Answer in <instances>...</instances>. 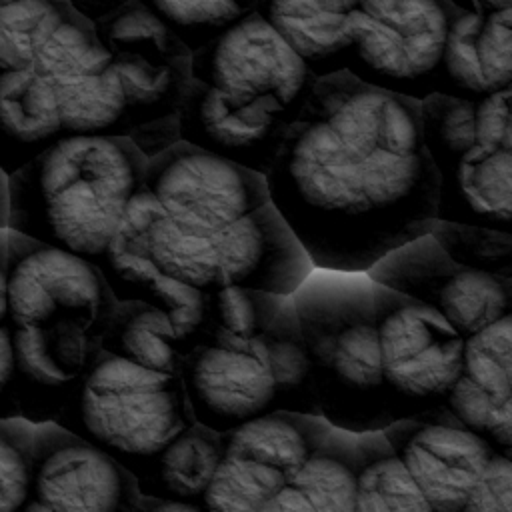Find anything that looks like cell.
Instances as JSON below:
<instances>
[{"label": "cell", "instance_id": "6da1fadb", "mask_svg": "<svg viewBox=\"0 0 512 512\" xmlns=\"http://www.w3.org/2000/svg\"><path fill=\"white\" fill-rule=\"evenodd\" d=\"M266 186L312 268L368 272L436 218L420 102L346 70L318 78Z\"/></svg>", "mask_w": 512, "mask_h": 512}, {"label": "cell", "instance_id": "7a4b0ae2", "mask_svg": "<svg viewBox=\"0 0 512 512\" xmlns=\"http://www.w3.org/2000/svg\"><path fill=\"white\" fill-rule=\"evenodd\" d=\"M146 160L126 136H62L8 176V226L94 262L144 186Z\"/></svg>", "mask_w": 512, "mask_h": 512}, {"label": "cell", "instance_id": "3957f363", "mask_svg": "<svg viewBox=\"0 0 512 512\" xmlns=\"http://www.w3.org/2000/svg\"><path fill=\"white\" fill-rule=\"evenodd\" d=\"M290 296L320 416L354 434L386 428L368 274L312 268Z\"/></svg>", "mask_w": 512, "mask_h": 512}, {"label": "cell", "instance_id": "277c9868", "mask_svg": "<svg viewBox=\"0 0 512 512\" xmlns=\"http://www.w3.org/2000/svg\"><path fill=\"white\" fill-rule=\"evenodd\" d=\"M180 378L196 422L216 432L276 410L320 416L292 300L250 338L208 326Z\"/></svg>", "mask_w": 512, "mask_h": 512}, {"label": "cell", "instance_id": "5b68a950", "mask_svg": "<svg viewBox=\"0 0 512 512\" xmlns=\"http://www.w3.org/2000/svg\"><path fill=\"white\" fill-rule=\"evenodd\" d=\"M154 266L204 292L250 288L290 296L312 264L272 202L210 232H178L160 214L148 230Z\"/></svg>", "mask_w": 512, "mask_h": 512}, {"label": "cell", "instance_id": "8992f818", "mask_svg": "<svg viewBox=\"0 0 512 512\" xmlns=\"http://www.w3.org/2000/svg\"><path fill=\"white\" fill-rule=\"evenodd\" d=\"M68 410L74 424L66 428L110 452L128 470L196 420L180 374L104 350L72 394Z\"/></svg>", "mask_w": 512, "mask_h": 512}, {"label": "cell", "instance_id": "52a82bcc", "mask_svg": "<svg viewBox=\"0 0 512 512\" xmlns=\"http://www.w3.org/2000/svg\"><path fill=\"white\" fill-rule=\"evenodd\" d=\"M454 12L448 0H352L346 72L420 102L436 92Z\"/></svg>", "mask_w": 512, "mask_h": 512}, {"label": "cell", "instance_id": "ba28073f", "mask_svg": "<svg viewBox=\"0 0 512 512\" xmlns=\"http://www.w3.org/2000/svg\"><path fill=\"white\" fill-rule=\"evenodd\" d=\"M388 422L442 406L462 366L464 338L430 306L372 282Z\"/></svg>", "mask_w": 512, "mask_h": 512}, {"label": "cell", "instance_id": "9c48e42d", "mask_svg": "<svg viewBox=\"0 0 512 512\" xmlns=\"http://www.w3.org/2000/svg\"><path fill=\"white\" fill-rule=\"evenodd\" d=\"M190 76L238 110L292 124L318 80L256 12L194 50Z\"/></svg>", "mask_w": 512, "mask_h": 512}, {"label": "cell", "instance_id": "30bf717a", "mask_svg": "<svg viewBox=\"0 0 512 512\" xmlns=\"http://www.w3.org/2000/svg\"><path fill=\"white\" fill-rule=\"evenodd\" d=\"M330 428L322 416L276 410L222 432V452L200 500L202 512H260Z\"/></svg>", "mask_w": 512, "mask_h": 512}, {"label": "cell", "instance_id": "8fae6325", "mask_svg": "<svg viewBox=\"0 0 512 512\" xmlns=\"http://www.w3.org/2000/svg\"><path fill=\"white\" fill-rule=\"evenodd\" d=\"M144 188L182 234H210L270 202L266 176L178 140L146 160Z\"/></svg>", "mask_w": 512, "mask_h": 512}, {"label": "cell", "instance_id": "7c38bea8", "mask_svg": "<svg viewBox=\"0 0 512 512\" xmlns=\"http://www.w3.org/2000/svg\"><path fill=\"white\" fill-rule=\"evenodd\" d=\"M92 24L112 58L130 114V134L144 124L176 116L192 78V52L136 0Z\"/></svg>", "mask_w": 512, "mask_h": 512}, {"label": "cell", "instance_id": "4fadbf2b", "mask_svg": "<svg viewBox=\"0 0 512 512\" xmlns=\"http://www.w3.org/2000/svg\"><path fill=\"white\" fill-rule=\"evenodd\" d=\"M114 306L116 298L92 260L24 234L8 274L12 326L72 322L102 336Z\"/></svg>", "mask_w": 512, "mask_h": 512}, {"label": "cell", "instance_id": "5bb4252c", "mask_svg": "<svg viewBox=\"0 0 512 512\" xmlns=\"http://www.w3.org/2000/svg\"><path fill=\"white\" fill-rule=\"evenodd\" d=\"M134 474L110 452L56 420L34 424L28 510L136 512Z\"/></svg>", "mask_w": 512, "mask_h": 512}, {"label": "cell", "instance_id": "9a60e30c", "mask_svg": "<svg viewBox=\"0 0 512 512\" xmlns=\"http://www.w3.org/2000/svg\"><path fill=\"white\" fill-rule=\"evenodd\" d=\"M366 274L430 306L462 338L512 312V280L452 262L428 234L392 250Z\"/></svg>", "mask_w": 512, "mask_h": 512}, {"label": "cell", "instance_id": "2e32d148", "mask_svg": "<svg viewBox=\"0 0 512 512\" xmlns=\"http://www.w3.org/2000/svg\"><path fill=\"white\" fill-rule=\"evenodd\" d=\"M384 438L420 488L432 512H462L494 448L444 406L382 428Z\"/></svg>", "mask_w": 512, "mask_h": 512}, {"label": "cell", "instance_id": "e0dca14e", "mask_svg": "<svg viewBox=\"0 0 512 512\" xmlns=\"http://www.w3.org/2000/svg\"><path fill=\"white\" fill-rule=\"evenodd\" d=\"M176 122L182 142L262 176L270 172L292 126L276 116L238 110L194 78L184 90Z\"/></svg>", "mask_w": 512, "mask_h": 512}, {"label": "cell", "instance_id": "ac0fdd59", "mask_svg": "<svg viewBox=\"0 0 512 512\" xmlns=\"http://www.w3.org/2000/svg\"><path fill=\"white\" fill-rule=\"evenodd\" d=\"M512 90V6L456 10L442 48L436 92L478 100Z\"/></svg>", "mask_w": 512, "mask_h": 512}, {"label": "cell", "instance_id": "d6986e66", "mask_svg": "<svg viewBox=\"0 0 512 512\" xmlns=\"http://www.w3.org/2000/svg\"><path fill=\"white\" fill-rule=\"evenodd\" d=\"M360 436L330 428L260 512H356Z\"/></svg>", "mask_w": 512, "mask_h": 512}, {"label": "cell", "instance_id": "ffe728a7", "mask_svg": "<svg viewBox=\"0 0 512 512\" xmlns=\"http://www.w3.org/2000/svg\"><path fill=\"white\" fill-rule=\"evenodd\" d=\"M352 0H254V12L304 60L316 78L348 64Z\"/></svg>", "mask_w": 512, "mask_h": 512}, {"label": "cell", "instance_id": "44dd1931", "mask_svg": "<svg viewBox=\"0 0 512 512\" xmlns=\"http://www.w3.org/2000/svg\"><path fill=\"white\" fill-rule=\"evenodd\" d=\"M220 434L196 420L176 432L154 454L130 468L138 492L178 500L202 512L200 500L216 472L222 452Z\"/></svg>", "mask_w": 512, "mask_h": 512}, {"label": "cell", "instance_id": "7402d4cb", "mask_svg": "<svg viewBox=\"0 0 512 512\" xmlns=\"http://www.w3.org/2000/svg\"><path fill=\"white\" fill-rule=\"evenodd\" d=\"M10 340L16 368L42 386L68 388L72 394L102 352L100 334L72 322L50 328L14 326Z\"/></svg>", "mask_w": 512, "mask_h": 512}, {"label": "cell", "instance_id": "603a6c76", "mask_svg": "<svg viewBox=\"0 0 512 512\" xmlns=\"http://www.w3.org/2000/svg\"><path fill=\"white\" fill-rule=\"evenodd\" d=\"M100 348L140 366L180 374L190 354L168 316L140 300L116 302L100 336Z\"/></svg>", "mask_w": 512, "mask_h": 512}, {"label": "cell", "instance_id": "cb8c5ba5", "mask_svg": "<svg viewBox=\"0 0 512 512\" xmlns=\"http://www.w3.org/2000/svg\"><path fill=\"white\" fill-rule=\"evenodd\" d=\"M62 136H128L130 114L110 64L98 72L54 84Z\"/></svg>", "mask_w": 512, "mask_h": 512}, {"label": "cell", "instance_id": "d4e9b609", "mask_svg": "<svg viewBox=\"0 0 512 512\" xmlns=\"http://www.w3.org/2000/svg\"><path fill=\"white\" fill-rule=\"evenodd\" d=\"M356 512L414 510L432 512L420 488L384 438L382 430L362 432Z\"/></svg>", "mask_w": 512, "mask_h": 512}, {"label": "cell", "instance_id": "484cf974", "mask_svg": "<svg viewBox=\"0 0 512 512\" xmlns=\"http://www.w3.org/2000/svg\"><path fill=\"white\" fill-rule=\"evenodd\" d=\"M0 126L20 142L62 138L54 84L30 68L2 72Z\"/></svg>", "mask_w": 512, "mask_h": 512}, {"label": "cell", "instance_id": "4316f807", "mask_svg": "<svg viewBox=\"0 0 512 512\" xmlns=\"http://www.w3.org/2000/svg\"><path fill=\"white\" fill-rule=\"evenodd\" d=\"M108 64L110 54L100 44L94 24L70 8L34 54L30 70L50 84H60L98 72Z\"/></svg>", "mask_w": 512, "mask_h": 512}, {"label": "cell", "instance_id": "83f0119b", "mask_svg": "<svg viewBox=\"0 0 512 512\" xmlns=\"http://www.w3.org/2000/svg\"><path fill=\"white\" fill-rule=\"evenodd\" d=\"M190 52L254 12V0H136Z\"/></svg>", "mask_w": 512, "mask_h": 512}, {"label": "cell", "instance_id": "f1b7e54d", "mask_svg": "<svg viewBox=\"0 0 512 512\" xmlns=\"http://www.w3.org/2000/svg\"><path fill=\"white\" fill-rule=\"evenodd\" d=\"M70 8L68 0H18L0 6V72L30 68L34 54Z\"/></svg>", "mask_w": 512, "mask_h": 512}, {"label": "cell", "instance_id": "f546056e", "mask_svg": "<svg viewBox=\"0 0 512 512\" xmlns=\"http://www.w3.org/2000/svg\"><path fill=\"white\" fill-rule=\"evenodd\" d=\"M428 236L452 262L512 280V232L434 218Z\"/></svg>", "mask_w": 512, "mask_h": 512}, {"label": "cell", "instance_id": "4dcf8cb0", "mask_svg": "<svg viewBox=\"0 0 512 512\" xmlns=\"http://www.w3.org/2000/svg\"><path fill=\"white\" fill-rule=\"evenodd\" d=\"M442 406L494 450L512 454V398L482 390L458 374Z\"/></svg>", "mask_w": 512, "mask_h": 512}, {"label": "cell", "instance_id": "1f68e13d", "mask_svg": "<svg viewBox=\"0 0 512 512\" xmlns=\"http://www.w3.org/2000/svg\"><path fill=\"white\" fill-rule=\"evenodd\" d=\"M34 424L24 418L0 420V512L22 508L30 496Z\"/></svg>", "mask_w": 512, "mask_h": 512}, {"label": "cell", "instance_id": "d6a6232c", "mask_svg": "<svg viewBox=\"0 0 512 512\" xmlns=\"http://www.w3.org/2000/svg\"><path fill=\"white\" fill-rule=\"evenodd\" d=\"M512 510V454L494 450L480 470L462 512Z\"/></svg>", "mask_w": 512, "mask_h": 512}, {"label": "cell", "instance_id": "836d02e7", "mask_svg": "<svg viewBox=\"0 0 512 512\" xmlns=\"http://www.w3.org/2000/svg\"><path fill=\"white\" fill-rule=\"evenodd\" d=\"M128 138L132 140V144H134L146 158H152V156L164 152L166 148H170L172 144H176V142L180 140L176 116L164 118V120H158V122L144 124V126L136 128Z\"/></svg>", "mask_w": 512, "mask_h": 512}, {"label": "cell", "instance_id": "e575fe53", "mask_svg": "<svg viewBox=\"0 0 512 512\" xmlns=\"http://www.w3.org/2000/svg\"><path fill=\"white\" fill-rule=\"evenodd\" d=\"M22 240V232L10 226L0 228V324L8 316V274Z\"/></svg>", "mask_w": 512, "mask_h": 512}, {"label": "cell", "instance_id": "d590c367", "mask_svg": "<svg viewBox=\"0 0 512 512\" xmlns=\"http://www.w3.org/2000/svg\"><path fill=\"white\" fill-rule=\"evenodd\" d=\"M68 2L78 14H82L90 22H96L108 16L110 12H114L116 8H120L122 4H126L128 0H68Z\"/></svg>", "mask_w": 512, "mask_h": 512}, {"label": "cell", "instance_id": "8d00e7d4", "mask_svg": "<svg viewBox=\"0 0 512 512\" xmlns=\"http://www.w3.org/2000/svg\"><path fill=\"white\" fill-rule=\"evenodd\" d=\"M136 512H200L198 508L178 502V500H168V498H156V496H144L140 494Z\"/></svg>", "mask_w": 512, "mask_h": 512}, {"label": "cell", "instance_id": "74e56055", "mask_svg": "<svg viewBox=\"0 0 512 512\" xmlns=\"http://www.w3.org/2000/svg\"><path fill=\"white\" fill-rule=\"evenodd\" d=\"M14 352H12V340L10 334L0 328V390H4V386L8 384L12 370H14Z\"/></svg>", "mask_w": 512, "mask_h": 512}, {"label": "cell", "instance_id": "f35d334b", "mask_svg": "<svg viewBox=\"0 0 512 512\" xmlns=\"http://www.w3.org/2000/svg\"><path fill=\"white\" fill-rule=\"evenodd\" d=\"M452 8L464 12H482V10H496V8H510L512 0H448Z\"/></svg>", "mask_w": 512, "mask_h": 512}, {"label": "cell", "instance_id": "ab89813d", "mask_svg": "<svg viewBox=\"0 0 512 512\" xmlns=\"http://www.w3.org/2000/svg\"><path fill=\"white\" fill-rule=\"evenodd\" d=\"M8 210H10V198H8V176L0 170V228L8 226Z\"/></svg>", "mask_w": 512, "mask_h": 512}, {"label": "cell", "instance_id": "60d3db41", "mask_svg": "<svg viewBox=\"0 0 512 512\" xmlns=\"http://www.w3.org/2000/svg\"><path fill=\"white\" fill-rule=\"evenodd\" d=\"M12 2H18V0H0V6H4V4H12Z\"/></svg>", "mask_w": 512, "mask_h": 512}]
</instances>
